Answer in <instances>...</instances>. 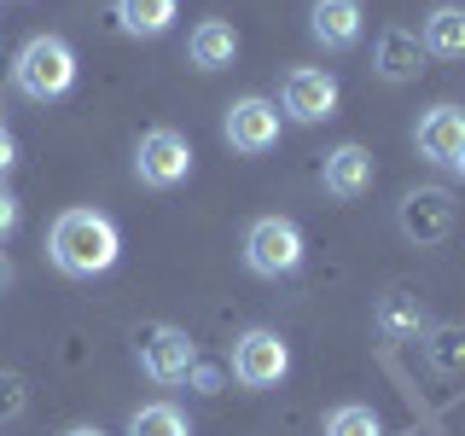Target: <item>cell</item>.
I'll return each mask as SVG.
<instances>
[{"label":"cell","instance_id":"1","mask_svg":"<svg viewBox=\"0 0 465 436\" xmlns=\"http://www.w3.org/2000/svg\"><path fill=\"white\" fill-rule=\"evenodd\" d=\"M47 256L58 273H70V280H94V273L116 268V256H123V233H116L111 215L99 210H64L47 233Z\"/></svg>","mask_w":465,"mask_h":436},{"label":"cell","instance_id":"2","mask_svg":"<svg viewBox=\"0 0 465 436\" xmlns=\"http://www.w3.org/2000/svg\"><path fill=\"white\" fill-rule=\"evenodd\" d=\"M12 87L35 105H53L76 87V47L64 35H29L12 58Z\"/></svg>","mask_w":465,"mask_h":436},{"label":"cell","instance_id":"3","mask_svg":"<svg viewBox=\"0 0 465 436\" xmlns=\"http://www.w3.org/2000/svg\"><path fill=\"white\" fill-rule=\"evenodd\" d=\"M302 256H309V244H302V227L291 215H256L244 227V268L256 280H285L302 268Z\"/></svg>","mask_w":465,"mask_h":436},{"label":"cell","instance_id":"4","mask_svg":"<svg viewBox=\"0 0 465 436\" xmlns=\"http://www.w3.org/2000/svg\"><path fill=\"white\" fill-rule=\"evenodd\" d=\"M396 227L407 244H419V251H430V244H448L460 227V203L448 186H413V193H401L396 203Z\"/></svg>","mask_w":465,"mask_h":436},{"label":"cell","instance_id":"5","mask_svg":"<svg viewBox=\"0 0 465 436\" xmlns=\"http://www.w3.org/2000/svg\"><path fill=\"white\" fill-rule=\"evenodd\" d=\"M134 361L152 384H186V372L198 367V343L186 338L181 326H140L134 332Z\"/></svg>","mask_w":465,"mask_h":436},{"label":"cell","instance_id":"6","mask_svg":"<svg viewBox=\"0 0 465 436\" xmlns=\"http://www.w3.org/2000/svg\"><path fill=\"white\" fill-rule=\"evenodd\" d=\"M134 174H140V186H157V193L181 186L193 174V145H186L181 128H145L134 145Z\"/></svg>","mask_w":465,"mask_h":436},{"label":"cell","instance_id":"7","mask_svg":"<svg viewBox=\"0 0 465 436\" xmlns=\"http://www.w3.org/2000/svg\"><path fill=\"white\" fill-rule=\"evenodd\" d=\"M280 116H291V123H302V128L338 116V76H331V70H314V64L285 70V82H280Z\"/></svg>","mask_w":465,"mask_h":436},{"label":"cell","instance_id":"8","mask_svg":"<svg viewBox=\"0 0 465 436\" xmlns=\"http://www.w3.org/2000/svg\"><path fill=\"white\" fill-rule=\"evenodd\" d=\"M285 372H291V349H285L280 332L251 326L239 343H232V378H239L244 390H273Z\"/></svg>","mask_w":465,"mask_h":436},{"label":"cell","instance_id":"9","mask_svg":"<svg viewBox=\"0 0 465 436\" xmlns=\"http://www.w3.org/2000/svg\"><path fill=\"white\" fill-rule=\"evenodd\" d=\"M222 134H227L232 152H244V157L273 152V145H280V105H273V99H262V94L232 99L227 116H222Z\"/></svg>","mask_w":465,"mask_h":436},{"label":"cell","instance_id":"10","mask_svg":"<svg viewBox=\"0 0 465 436\" xmlns=\"http://www.w3.org/2000/svg\"><path fill=\"white\" fill-rule=\"evenodd\" d=\"M413 145H419L425 164H448V169H454V157L465 145V111L460 105H430L425 116H419V128H413Z\"/></svg>","mask_w":465,"mask_h":436},{"label":"cell","instance_id":"11","mask_svg":"<svg viewBox=\"0 0 465 436\" xmlns=\"http://www.w3.org/2000/svg\"><path fill=\"white\" fill-rule=\"evenodd\" d=\"M372 174H378L372 152H367V145H355V140L320 157V186H326L331 198H361V193H372Z\"/></svg>","mask_w":465,"mask_h":436},{"label":"cell","instance_id":"12","mask_svg":"<svg viewBox=\"0 0 465 436\" xmlns=\"http://www.w3.org/2000/svg\"><path fill=\"white\" fill-rule=\"evenodd\" d=\"M361 0H314L309 6V35L320 41L326 53H349L361 41Z\"/></svg>","mask_w":465,"mask_h":436},{"label":"cell","instance_id":"13","mask_svg":"<svg viewBox=\"0 0 465 436\" xmlns=\"http://www.w3.org/2000/svg\"><path fill=\"white\" fill-rule=\"evenodd\" d=\"M372 70H378L384 82H413L419 70H425V47H419L413 29L390 24L384 35H378V47H372Z\"/></svg>","mask_w":465,"mask_h":436},{"label":"cell","instance_id":"14","mask_svg":"<svg viewBox=\"0 0 465 436\" xmlns=\"http://www.w3.org/2000/svg\"><path fill=\"white\" fill-rule=\"evenodd\" d=\"M372 326L384 332V338H419V332L430 326V320H425V297H419V291H407V285L384 291V297H378V309H372Z\"/></svg>","mask_w":465,"mask_h":436},{"label":"cell","instance_id":"15","mask_svg":"<svg viewBox=\"0 0 465 436\" xmlns=\"http://www.w3.org/2000/svg\"><path fill=\"white\" fill-rule=\"evenodd\" d=\"M111 18H116V29H123V35L157 41V35H169V24L181 18V6H174V0H116Z\"/></svg>","mask_w":465,"mask_h":436},{"label":"cell","instance_id":"16","mask_svg":"<svg viewBox=\"0 0 465 436\" xmlns=\"http://www.w3.org/2000/svg\"><path fill=\"white\" fill-rule=\"evenodd\" d=\"M186 58H193L198 70H227L232 58H239V35H232V24L203 18L193 35H186Z\"/></svg>","mask_w":465,"mask_h":436},{"label":"cell","instance_id":"17","mask_svg":"<svg viewBox=\"0 0 465 436\" xmlns=\"http://www.w3.org/2000/svg\"><path fill=\"white\" fill-rule=\"evenodd\" d=\"M425 58H465V6H436L419 29Z\"/></svg>","mask_w":465,"mask_h":436},{"label":"cell","instance_id":"18","mask_svg":"<svg viewBox=\"0 0 465 436\" xmlns=\"http://www.w3.org/2000/svg\"><path fill=\"white\" fill-rule=\"evenodd\" d=\"M425 367L436 378L465 372V326H425Z\"/></svg>","mask_w":465,"mask_h":436},{"label":"cell","instance_id":"19","mask_svg":"<svg viewBox=\"0 0 465 436\" xmlns=\"http://www.w3.org/2000/svg\"><path fill=\"white\" fill-rule=\"evenodd\" d=\"M128 436H193V425L174 401H145L128 413Z\"/></svg>","mask_w":465,"mask_h":436},{"label":"cell","instance_id":"20","mask_svg":"<svg viewBox=\"0 0 465 436\" xmlns=\"http://www.w3.org/2000/svg\"><path fill=\"white\" fill-rule=\"evenodd\" d=\"M326 436H384V419L367 401H343L326 413Z\"/></svg>","mask_w":465,"mask_h":436},{"label":"cell","instance_id":"21","mask_svg":"<svg viewBox=\"0 0 465 436\" xmlns=\"http://www.w3.org/2000/svg\"><path fill=\"white\" fill-rule=\"evenodd\" d=\"M24 407H29L24 378H18V372H0V419H18Z\"/></svg>","mask_w":465,"mask_h":436},{"label":"cell","instance_id":"22","mask_svg":"<svg viewBox=\"0 0 465 436\" xmlns=\"http://www.w3.org/2000/svg\"><path fill=\"white\" fill-rule=\"evenodd\" d=\"M18 215H24V210H18V198H12L6 186H0V244H6L12 233H18Z\"/></svg>","mask_w":465,"mask_h":436},{"label":"cell","instance_id":"23","mask_svg":"<svg viewBox=\"0 0 465 436\" xmlns=\"http://www.w3.org/2000/svg\"><path fill=\"white\" fill-rule=\"evenodd\" d=\"M12 164H18V140H12L6 128H0V174H6Z\"/></svg>","mask_w":465,"mask_h":436},{"label":"cell","instance_id":"24","mask_svg":"<svg viewBox=\"0 0 465 436\" xmlns=\"http://www.w3.org/2000/svg\"><path fill=\"white\" fill-rule=\"evenodd\" d=\"M0 291H12V262L0 256Z\"/></svg>","mask_w":465,"mask_h":436},{"label":"cell","instance_id":"25","mask_svg":"<svg viewBox=\"0 0 465 436\" xmlns=\"http://www.w3.org/2000/svg\"><path fill=\"white\" fill-rule=\"evenodd\" d=\"M64 436H105V431H94V425H76V431H64Z\"/></svg>","mask_w":465,"mask_h":436},{"label":"cell","instance_id":"26","mask_svg":"<svg viewBox=\"0 0 465 436\" xmlns=\"http://www.w3.org/2000/svg\"><path fill=\"white\" fill-rule=\"evenodd\" d=\"M454 169H460V174H465V145H460V157H454Z\"/></svg>","mask_w":465,"mask_h":436},{"label":"cell","instance_id":"27","mask_svg":"<svg viewBox=\"0 0 465 436\" xmlns=\"http://www.w3.org/2000/svg\"><path fill=\"white\" fill-rule=\"evenodd\" d=\"M0 128H6V123H0Z\"/></svg>","mask_w":465,"mask_h":436},{"label":"cell","instance_id":"28","mask_svg":"<svg viewBox=\"0 0 465 436\" xmlns=\"http://www.w3.org/2000/svg\"><path fill=\"white\" fill-rule=\"evenodd\" d=\"M413 436H419V431H413Z\"/></svg>","mask_w":465,"mask_h":436}]
</instances>
